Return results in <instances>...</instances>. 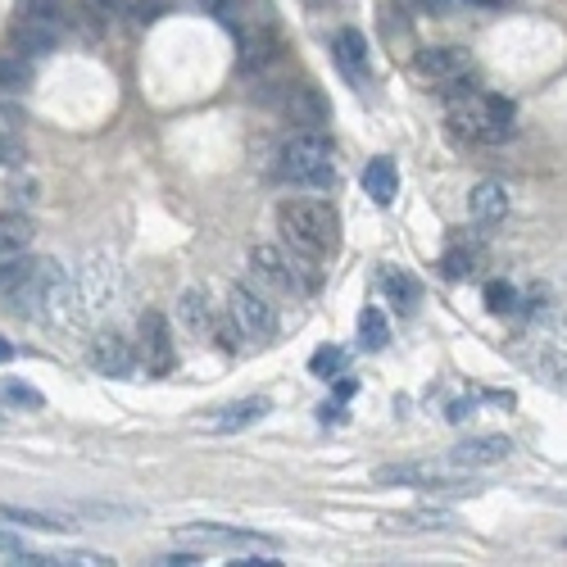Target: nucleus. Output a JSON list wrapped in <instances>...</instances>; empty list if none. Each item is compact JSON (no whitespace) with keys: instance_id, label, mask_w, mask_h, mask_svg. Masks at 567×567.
I'll list each match as a JSON object with an SVG mask.
<instances>
[{"instance_id":"f257e3e1","label":"nucleus","mask_w":567,"mask_h":567,"mask_svg":"<svg viewBox=\"0 0 567 567\" xmlns=\"http://www.w3.org/2000/svg\"><path fill=\"white\" fill-rule=\"evenodd\" d=\"M277 227H282V241L304 259H327L341 245V218L327 200H282Z\"/></svg>"},{"instance_id":"f03ea898","label":"nucleus","mask_w":567,"mask_h":567,"mask_svg":"<svg viewBox=\"0 0 567 567\" xmlns=\"http://www.w3.org/2000/svg\"><path fill=\"white\" fill-rule=\"evenodd\" d=\"M450 132L472 146H499L513 137V100L504 96H481V91H459L450 96Z\"/></svg>"},{"instance_id":"7ed1b4c3","label":"nucleus","mask_w":567,"mask_h":567,"mask_svg":"<svg viewBox=\"0 0 567 567\" xmlns=\"http://www.w3.org/2000/svg\"><path fill=\"white\" fill-rule=\"evenodd\" d=\"M277 173L282 182H291L295 191H313V196H323L336 186V164H332V146H327L323 132H300L282 146L277 155Z\"/></svg>"},{"instance_id":"20e7f679","label":"nucleus","mask_w":567,"mask_h":567,"mask_svg":"<svg viewBox=\"0 0 567 567\" xmlns=\"http://www.w3.org/2000/svg\"><path fill=\"white\" fill-rule=\"evenodd\" d=\"M32 318H46L55 327H82L91 318L87 304H82V291L55 259H37V300H32Z\"/></svg>"},{"instance_id":"39448f33","label":"nucleus","mask_w":567,"mask_h":567,"mask_svg":"<svg viewBox=\"0 0 567 567\" xmlns=\"http://www.w3.org/2000/svg\"><path fill=\"white\" fill-rule=\"evenodd\" d=\"M250 273H255V282L264 286V291H277V295H304L318 282L313 259L282 255L277 245H255V250H250Z\"/></svg>"},{"instance_id":"423d86ee","label":"nucleus","mask_w":567,"mask_h":567,"mask_svg":"<svg viewBox=\"0 0 567 567\" xmlns=\"http://www.w3.org/2000/svg\"><path fill=\"white\" fill-rule=\"evenodd\" d=\"M10 37L14 50H23V55H50L64 37V14H59L55 0H23Z\"/></svg>"},{"instance_id":"0eeeda50","label":"nucleus","mask_w":567,"mask_h":567,"mask_svg":"<svg viewBox=\"0 0 567 567\" xmlns=\"http://www.w3.org/2000/svg\"><path fill=\"white\" fill-rule=\"evenodd\" d=\"M227 318L236 323L241 341H250V345H264L277 336V309L255 286H232V291H227Z\"/></svg>"},{"instance_id":"6e6552de","label":"nucleus","mask_w":567,"mask_h":567,"mask_svg":"<svg viewBox=\"0 0 567 567\" xmlns=\"http://www.w3.org/2000/svg\"><path fill=\"white\" fill-rule=\"evenodd\" d=\"M463 472L454 459H418V463H386L372 472L377 486H409V490H450L463 486Z\"/></svg>"},{"instance_id":"1a4fd4ad","label":"nucleus","mask_w":567,"mask_h":567,"mask_svg":"<svg viewBox=\"0 0 567 567\" xmlns=\"http://www.w3.org/2000/svg\"><path fill=\"white\" fill-rule=\"evenodd\" d=\"M418 73L427 82H436L445 96H459V91H477V73H472L468 50L459 46H431L418 55Z\"/></svg>"},{"instance_id":"9d476101","label":"nucleus","mask_w":567,"mask_h":567,"mask_svg":"<svg viewBox=\"0 0 567 567\" xmlns=\"http://www.w3.org/2000/svg\"><path fill=\"white\" fill-rule=\"evenodd\" d=\"M282 114L291 118L300 132H323L332 109H327V96L313 87V82H295V87H282Z\"/></svg>"},{"instance_id":"9b49d317","label":"nucleus","mask_w":567,"mask_h":567,"mask_svg":"<svg viewBox=\"0 0 567 567\" xmlns=\"http://www.w3.org/2000/svg\"><path fill=\"white\" fill-rule=\"evenodd\" d=\"M0 300L10 309L32 313V300H37V259L0 255Z\"/></svg>"},{"instance_id":"f8f14e48","label":"nucleus","mask_w":567,"mask_h":567,"mask_svg":"<svg viewBox=\"0 0 567 567\" xmlns=\"http://www.w3.org/2000/svg\"><path fill=\"white\" fill-rule=\"evenodd\" d=\"M78 291H82L87 313H105L118 300V264L109 255H91L78 277Z\"/></svg>"},{"instance_id":"ddd939ff","label":"nucleus","mask_w":567,"mask_h":567,"mask_svg":"<svg viewBox=\"0 0 567 567\" xmlns=\"http://www.w3.org/2000/svg\"><path fill=\"white\" fill-rule=\"evenodd\" d=\"M173 332H168L164 313H141V363H146V372H155V377H164L168 368H173Z\"/></svg>"},{"instance_id":"4468645a","label":"nucleus","mask_w":567,"mask_h":567,"mask_svg":"<svg viewBox=\"0 0 567 567\" xmlns=\"http://www.w3.org/2000/svg\"><path fill=\"white\" fill-rule=\"evenodd\" d=\"M182 540H196V545H209V549H245V554H255V549H277V540L259 536V531L214 527V522H196V527H186Z\"/></svg>"},{"instance_id":"2eb2a0df","label":"nucleus","mask_w":567,"mask_h":567,"mask_svg":"<svg viewBox=\"0 0 567 567\" xmlns=\"http://www.w3.org/2000/svg\"><path fill=\"white\" fill-rule=\"evenodd\" d=\"M91 368L105 372V377H132V372H137V350L118 332H100L96 341H91Z\"/></svg>"},{"instance_id":"dca6fc26","label":"nucleus","mask_w":567,"mask_h":567,"mask_svg":"<svg viewBox=\"0 0 567 567\" xmlns=\"http://www.w3.org/2000/svg\"><path fill=\"white\" fill-rule=\"evenodd\" d=\"M177 323H182V332L191 341H209L218 323V304H209V295L200 286H191V291L177 295Z\"/></svg>"},{"instance_id":"f3484780","label":"nucleus","mask_w":567,"mask_h":567,"mask_svg":"<svg viewBox=\"0 0 567 567\" xmlns=\"http://www.w3.org/2000/svg\"><path fill=\"white\" fill-rule=\"evenodd\" d=\"M273 409V404L264 400V395H255V400H236V404H223V409H214L209 418H200V431H218V436H232V431H245L255 427L264 413Z\"/></svg>"},{"instance_id":"a211bd4d","label":"nucleus","mask_w":567,"mask_h":567,"mask_svg":"<svg viewBox=\"0 0 567 567\" xmlns=\"http://www.w3.org/2000/svg\"><path fill=\"white\" fill-rule=\"evenodd\" d=\"M509 454H513L509 436H472V440H463V445H454L450 459L459 463V468L477 472V468H490V463H504Z\"/></svg>"},{"instance_id":"6ab92c4d","label":"nucleus","mask_w":567,"mask_h":567,"mask_svg":"<svg viewBox=\"0 0 567 567\" xmlns=\"http://www.w3.org/2000/svg\"><path fill=\"white\" fill-rule=\"evenodd\" d=\"M336 64H341V73L354 82V87H368L372 64H368V41H363L359 28L336 32Z\"/></svg>"},{"instance_id":"aec40b11","label":"nucleus","mask_w":567,"mask_h":567,"mask_svg":"<svg viewBox=\"0 0 567 567\" xmlns=\"http://www.w3.org/2000/svg\"><path fill=\"white\" fill-rule=\"evenodd\" d=\"M468 214H472V223H481V227L504 223V218H509V186L477 182L468 196Z\"/></svg>"},{"instance_id":"412c9836","label":"nucleus","mask_w":567,"mask_h":567,"mask_svg":"<svg viewBox=\"0 0 567 567\" xmlns=\"http://www.w3.org/2000/svg\"><path fill=\"white\" fill-rule=\"evenodd\" d=\"M363 191H368L377 205H391V200L400 196V173H395L391 159H372V164L363 168Z\"/></svg>"},{"instance_id":"4be33fe9","label":"nucleus","mask_w":567,"mask_h":567,"mask_svg":"<svg viewBox=\"0 0 567 567\" xmlns=\"http://www.w3.org/2000/svg\"><path fill=\"white\" fill-rule=\"evenodd\" d=\"M0 522H14L19 531H69L78 522L59 518V513H41V509H19V504H0Z\"/></svg>"},{"instance_id":"5701e85b","label":"nucleus","mask_w":567,"mask_h":567,"mask_svg":"<svg viewBox=\"0 0 567 567\" xmlns=\"http://www.w3.org/2000/svg\"><path fill=\"white\" fill-rule=\"evenodd\" d=\"M28 87H32V55L0 50V96H19Z\"/></svg>"},{"instance_id":"b1692460","label":"nucleus","mask_w":567,"mask_h":567,"mask_svg":"<svg viewBox=\"0 0 567 567\" xmlns=\"http://www.w3.org/2000/svg\"><path fill=\"white\" fill-rule=\"evenodd\" d=\"M359 341H363V350H386L391 345V323H386L382 309L359 313Z\"/></svg>"},{"instance_id":"393cba45","label":"nucleus","mask_w":567,"mask_h":567,"mask_svg":"<svg viewBox=\"0 0 567 567\" xmlns=\"http://www.w3.org/2000/svg\"><path fill=\"white\" fill-rule=\"evenodd\" d=\"M32 241V223L23 214H0V255H19Z\"/></svg>"},{"instance_id":"a878e982","label":"nucleus","mask_w":567,"mask_h":567,"mask_svg":"<svg viewBox=\"0 0 567 567\" xmlns=\"http://www.w3.org/2000/svg\"><path fill=\"white\" fill-rule=\"evenodd\" d=\"M386 527L400 531H454V513H404V518H386Z\"/></svg>"},{"instance_id":"bb28decb","label":"nucleus","mask_w":567,"mask_h":567,"mask_svg":"<svg viewBox=\"0 0 567 567\" xmlns=\"http://www.w3.org/2000/svg\"><path fill=\"white\" fill-rule=\"evenodd\" d=\"M309 372H313V377H323V382H336V377L345 372V350H336V345H323V350H313Z\"/></svg>"},{"instance_id":"cd10ccee","label":"nucleus","mask_w":567,"mask_h":567,"mask_svg":"<svg viewBox=\"0 0 567 567\" xmlns=\"http://www.w3.org/2000/svg\"><path fill=\"white\" fill-rule=\"evenodd\" d=\"M382 286H386V295H391L400 309H413V304H418V282H413L409 273H386Z\"/></svg>"},{"instance_id":"c85d7f7f","label":"nucleus","mask_w":567,"mask_h":567,"mask_svg":"<svg viewBox=\"0 0 567 567\" xmlns=\"http://www.w3.org/2000/svg\"><path fill=\"white\" fill-rule=\"evenodd\" d=\"M23 128H28V114H23L14 100L0 96V141H19Z\"/></svg>"},{"instance_id":"c756f323","label":"nucleus","mask_w":567,"mask_h":567,"mask_svg":"<svg viewBox=\"0 0 567 567\" xmlns=\"http://www.w3.org/2000/svg\"><path fill=\"white\" fill-rule=\"evenodd\" d=\"M513 304H518V291H513L509 282H490L486 286V309L490 313H509Z\"/></svg>"},{"instance_id":"7c9ffc66","label":"nucleus","mask_w":567,"mask_h":567,"mask_svg":"<svg viewBox=\"0 0 567 567\" xmlns=\"http://www.w3.org/2000/svg\"><path fill=\"white\" fill-rule=\"evenodd\" d=\"M445 277H454V282H463V277H472L477 273V259L468 255V250H450V255H445Z\"/></svg>"},{"instance_id":"2f4dec72","label":"nucleus","mask_w":567,"mask_h":567,"mask_svg":"<svg viewBox=\"0 0 567 567\" xmlns=\"http://www.w3.org/2000/svg\"><path fill=\"white\" fill-rule=\"evenodd\" d=\"M0 395H5L10 404H23V409H41V395L23 382H0Z\"/></svg>"},{"instance_id":"473e14b6","label":"nucleus","mask_w":567,"mask_h":567,"mask_svg":"<svg viewBox=\"0 0 567 567\" xmlns=\"http://www.w3.org/2000/svg\"><path fill=\"white\" fill-rule=\"evenodd\" d=\"M159 567H200L205 558L200 554H191V549H182V554H164V558H155Z\"/></svg>"},{"instance_id":"72a5a7b5","label":"nucleus","mask_w":567,"mask_h":567,"mask_svg":"<svg viewBox=\"0 0 567 567\" xmlns=\"http://www.w3.org/2000/svg\"><path fill=\"white\" fill-rule=\"evenodd\" d=\"M472 409H477V400H459V404H450V413H445V418H450V422H463Z\"/></svg>"},{"instance_id":"f704fd0d","label":"nucleus","mask_w":567,"mask_h":567,"mask_svg":"<svg viewBox=\"0 0 567 567\" xmlns=\"http://www.w3.org/2000/svg\"><path fill=\"white\" fill-rule=\"evenodd\" d=\"M0 554H23L19 536H10V531H0Z\"/></svg>"},{"instance_id":"c9c22d12","label":"nucleus","mask_w":567,"mask_h":567,"mask_svg":"<svg viewBox=\"0 0 567 567\" xmlns=\"http://www.w3.org/2000/svg\"><path fill=\"white\" fill-rule=\"evenodd\" d=\"M354 391H359V382H350V377H336V400H350Z\"/></svg>"},{"instance_id":"e433bc0d","label":"nucleus","mask_w":567,"mask_h":567,"mask_svg":"<svg viewBox=\"0 0 567 567\" xmlns=\"http://www.w3.org/2000/svg\"><path fill=\"white\" fill-rule=\"evenodd\" d=\"M236 567H277V558H232Z\"/></svg>"},{"instance_id":"4c0bfd02","label":"nucleus","mask_w":567,"mask_h":567,"mask_svg":"<svg viewBox=\"0 0 567 567\" xmlns=\"http://www.w3.org/2000/svg\"><path fill=\"white\" fill-rule=\"evenodd\" d=\"M96 5H100V10H105V14H118V10H128L132 0H96Z\"/></svg>"},{"instance_id":"58836bf2","label":"nucleus","mask_w":567,"mask_h":567,"mask_svg":"<svg viewBox=\"0 0 567 567\" xmlns=\"http://www.w3.org/2000/svg\"><path fill=\"white\" fill-rule=\"evenodd\" d=\"M200 5H205L209 14H227V10H232V0H200Z\"/></svg>"},{"instance_id":"ea45409f","label":"nucleus","mask_w":567,"mask_h":567,"mask_svg":"<svg viewBox=\"0 0 567 567\" xmlns=\"http://www.w3.org/2000/svg\"><path fill=\"white\" fill-rule=\"evenodd\" d=\"M14 150H19V141H0V164H10Z\"/></svg>"},{"instance_id":"a19ab883","label":"nucleus","mask_w":567,"mask_h":567,"mask_svg":"<svg viewBox=\"0 0 567 567\" xmlns=\"http://www.w3.org/2000/svg\"><path fill=\"white\" fill-rule=\"evenodd\" d=\"M10 359H14V345L5 341V336H0V363H10Z\"/></svg>"},{"instance_id":"79ce46f5","label":"nucleus","mask_w":567,"mask_h":567,"mask_svg":"<svg viewBox=\"0 0 567 567\" xmlns=\"http://www.w3.org/2000/svg\"><path fill=\"white\" fill-rule=\"evenodd\" d=\"M404 5H413V10H418V5H422V0H404Z\"/></svg>"},{"instance_id":"37998d69","label":"nucleus","mask_w":567,"mask_h":567,"mask_svg":"<svg viewBox=\"0 0 567 567\" xmlns=\"http://www.w3.org/2000/svg\"><path fill=\"white\" fill-rule=\"evenodd\" d=\"M5 427H10V422H5V413H0V431H5Z\"/></svg>"},{"instance_id":"c03bdc74","label":"nucleus","mask_w":567,"mask_h":567,"mask_svg":"<svg viewBox=\"0 0 567 567\" xmlns=\"http://www.w3.org/2000/svg\"><path fill=\"white\" fill-rule=\"evenodd\" d=\"M563 549H567V536H563Z\"/></svg>"}]
</instances>
